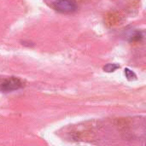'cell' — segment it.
Instances as JSON below:
<instances>
[{"mask_svg": "<svg viewBox=\"0 0 146 146\" xmlns=\"http://www.w3.org/2000/svg\"><path fill=\"white\" fill-rule=\"evenodd\" d=\"M55 9L63 13L73 12L76 9V4L72 0H57L54 3Z\"/></svg>", "mask_w": 146, "mask_h": 146, "instance_id": "obj_1", "label": "cell"}]
</instances>
